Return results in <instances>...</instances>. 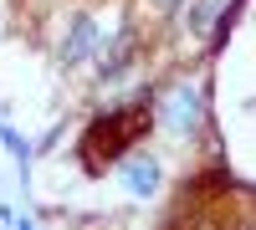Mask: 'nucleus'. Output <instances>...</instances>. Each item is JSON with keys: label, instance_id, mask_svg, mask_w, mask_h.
I'll list each match as a JSON object with an SVG mask.
<instances>
[{"label": "nucleus", "instance_id": "f03ea898", "mask_svg": "<svg viewBox=\"0 0 256 230\" xmlns=\"http://www.w3.org/2000/svg\"><path fill=\"white\" fill-rule=\"evenodd\" d=\"M164 123H169L174 133H190V128H195V123H200V102H195V92H184V87H180L174 97H169Z\"/></svg>", "mask_w": 256, "mask_h": 230}, {"label": "nucleus", "instance_id": "7ed1b4c3", "mask_svg": "<svg viewBox=\"0 0 256 230\" xmlns=\"http://www.w3.org/2000/svg\"><path fill=\"white\" fill-rule=\"evenodd\" d=\"M123 179H128V190H134V195H154L159 164H154V159H134V164H123Z\"/></svg>", "mask_w": 256, "mask_h": 230}, {"label": "nucleus", "instance_id": "f257e3e1", "mask_svg": "<svg viewBox=\"0 0 256 230\" xmlns=\"http://www.w3.org/2000/svg\"><path fill=\"white\" fill-rule=\"evenodd\" d=\"M134 128H138V113H128V118H113L108 128H92V133H88V149L108 159V154H118V143H123L128 133H134Z\"/></svg>", "mask_w": 256, "mask_h": 230}, {"label": "nucleus", "instance_id": "20e7f679", "mask_svg": "<svg viewBox=\"0 0 256 230\" xmlns=\"http://www.w3.org/2000/svg\"><path fill=\"white\" fill-rule=\"evenodd\" d=\"M88 36H92V26H88V20H77V26H72V41H67V51H62V56H82V46H88Z\"/></svg>", "mask_w": 256, "mask_h": 230}]
</instances>
